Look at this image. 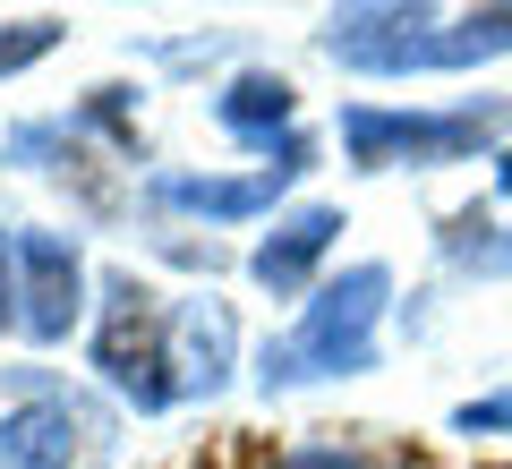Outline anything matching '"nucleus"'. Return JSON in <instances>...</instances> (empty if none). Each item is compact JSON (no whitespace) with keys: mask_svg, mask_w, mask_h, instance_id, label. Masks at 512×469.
<instances>
[{"mask_svg":"<svg viewBox=\"0 0 512 469\" xmlns=\"http://www.w3.org/2000/svg\"><path fill=\"white\" fill-rule=\"evenodd\" d=\"M9 265H18V239H0V316H18V307H9L18 299V290H9Z\"/></svg>","mask_w":512,"mask_h":469,"instance_id":"obj_14","label":"nucleus"},{"mask_svg":"<svg viewBox=\"0 0 512 469\" xmlns=\"http://www.w3.org/2000/svg\"><path fill=\"white\" fill-rule=\"evenodd\" d=\"M384 290H393V273H384V265H350L342 282H325V290L308 299V316H299V333L265 350L256 384L282 393V384H308V376H359V367H376Z\"/></svg>","mask_w":512,"mask_h":469,"instance_id":"obj_1","label":"nucleus"},{"mask_svg":"<svg viewBox=\"0 0 512 469\" xmlns=\"http://www.w3.org/2000/svg\"><path fill=\"white\" fill-rule=\"evenodd\" d=\"M94 367H103L111 384H120L137 410H163L171 393V316L154 307V290L137 282V273H111L103 282V333H94Z\"/></svg>","mask_w":512,"mask_h":469,"instance_id":"obj_2","label":"nucleus"},{"mask_svg":"<svg viewBox=\"0 0 512 469\" xmlns=\"http://www.w3.org/2000/svg\"><path fill=\"white\" fill-rule=\"evenodd\" d=\"M461 427H512V393H495V401H470V410H461Z\"/></svg>","mask_w":512,"mask_h":469,"instance_id":"obj_13","label":"nucleus"},{"mask_svg":"<svg viewBox=\"0 0 512 469\" xmlns=\"http://www.w3.org/2000/svg\"><path fill=\"white\" fill-rule=\"evenodd\" d=\"M333 231H342L333 205H299V214H282V231L248 256V273L274 290V299H291V290H308V273H316V256L333 248Z\"/></svg>","mask_w":512,"mask_h":469,"instance_id":"obj_9","label":"nucleus"},{"mask_svg":"<svg viewBox=\"0 0 512 469\" xmlns=\"http://www.w3.org/2000/svg\"><path fill=\"white\" fill-rule=\"evenodd\" d=\"M504 111H342V145L350 163L384 171V163H461L478 154V137Z\"/></svg>","mask_w":512,"mask_h":469,"instance_id":"obj_3","label":"nucleus"},{"mask_svg":"<svg viewBox=\"0 0 512 469\" xmlns=\"http://www.w3.org/2000/svg\"><path fill=\"white\" fill-rule=\"evenodd\" d=\"M77 435H86V418L69 401L35 393V401H18V410L0 418V469H69Z\"/></svg>","mask_w":512,"mask_h":469,"instance_id":"obj_8","label":"nucleus"},{"mask_svg":"<svg viewBox=\"0 0 512 469\" xmlns=\"http://www.w3.org/2000/svg\"><path fill=\"white\" fill-rule=\"evenodd\" d=\"M77 290H86V273H77V248L60 231H18V325L35 333V342H60V333L77 325Z\"/></svg>","mask_w":512,"mask_h":469,"instance_id":"obj_6","label":"nucleus"},{"mask_svg":"<svg viewBox=\"0 0 512 469\" xmlns=\"http://www.w3.org/2000/svg\"><path fill=\"white\" fill-rule=\"evenodd\" d=\"M308 171V145L299 137H282L274 145V163L265 171H248V180H197V171H163L154 180V205H171V214H205V222H248V214H265V205L282 197V188Z\"/></svg>","mask_w":512,"mask_h":469,"instance_id":"obj_5","label":"nucleus"},{"mask_svg":"<svg viewBox=\"0 0 512 469\" xmlns=\"http://www.w3.org/2000/svg\"><path fill=\"white\" fill-rule=\"evenodd\" d=\"M291 77H274V69H248V77H231L222 86V103H214V120L231 128V137H248V145H274V128L291 120Z\"/></svg>","mask_w":512,"mask_h":469,"instance_id":"obj_10","label":"nucleus"},{"mask_svg":"<svg viewBox=\"0 0 512 469\" xmlns=\"http://www.w3.org/2000/svg\"><path fill=\"white\" fill-rule=\"evenodd\" d=\"M274 469H393V461L367 452V444H299V452H282Z\"/></svg>","mask_w":512,"mask_h":469,"instance_id":"obj_12","label":"nucleus"},{"mask_svg":"<svg viewBox=\"0 0 512 469\" xmlns=\"http://www.w3.org/2000/svg\"><path fill=\"white\" fill-rule=\"evenodd\" d=\"M427 35H436V0H333L325 52L367 77H410Z\"/></svg>","mask_w":512,"mask_h":469,"instance_id":"obj_4","label":"nucleus"},{"mask_svg":"<svg viewBox=\"0 0 512 469\" xmlns=\"http://www.w3.org/2000/svg\"><path fill=\"white\" fill-rule=\"evenodd\" d=\"M60 43V26H43V18H26V26H0V77H18V69H35L43 52Z\"/></svg>","mask_w":512,"mask_h":469,"instance_id":"obj_11","label":"nucleus"},{"mask_svg":"<svg viewBox=\"0 0 512 469\" xmlns=\"http://www.w3.org/2000/svg\"><path fill=\"white\" fill-rule=\"evenodd\" d=\"M231 376V307L180 299L171 307V393H222Z\"/></svg>","mask_w":512,"mask_h":469,"instance_id":"obj_7","label":"nucleus"}]
</instances>
